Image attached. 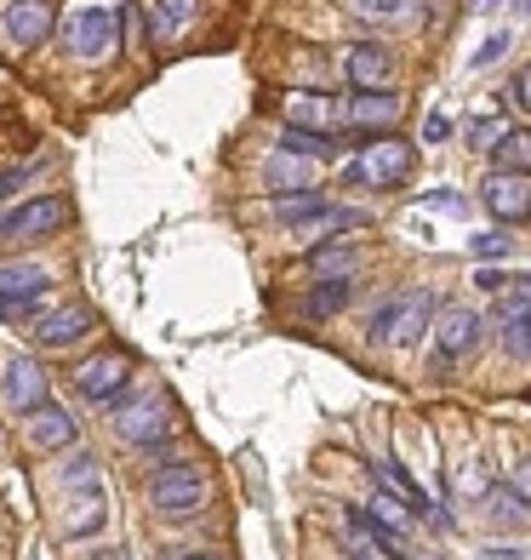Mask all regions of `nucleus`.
<instances>
[{
	"label": "nucleus",
	"instance_id": "nucleus-1",
	"mask_svg": "<svg viewBox=\"0 0 531 560\" xmlns=\"http://www.w3.org/2000/svg\"><path fill=\"white\" fill-rule=\"evenodd\" d=\"M412 166H417V149L406 138L384 132V138H371L361 155L343 166V184L349 189H394V184H406V177H412Z\"/></svg>",
	"mask_w": 531,
	"mask_h": 560
},
{
	"label": "nucleus",
	"instance_id": "nucleus-2",
	"mask_svg": "<svg viewBox=\"0 0 531 560\" xmlns=\"http://www.w3.org/2000/svg\"><path fill=\"white\" fill-rule=\"evenodd\" d=\"M206 498H212V480L200 464H166L149 480V503H155L161 521H194L206 509Z\"/></svg>",
	"mask_w": 531,
	"mask_h": 560
},
{
	"label": "nucleus",
	"instance_id": "nucleus-3",
	"mask_svg": "<svg viewBox=\"0 0 531 560\" xmlns=\"http://www.w3.org/2000/svg\"><path fill=\"white\" fill-rule=\"evenodd\" d=\"M63 52L81 63H109L120 52V18L115 7H74L63 18Z\"/></svg>",
	"mask_w": 531,
	"mask_h": 560
},
{
	"label": "nucleus",
	"instance_id": "nucleus-4",
	"mask_svg": "<svg viewBox=\"0 0 531 560\" xmlns=\"http://www.w3.org/2000/svg\"><path fill=\"white\" fill-rule=\"evenodd\" d=\"M69 200L63 195H35L23 207L0 212V246H23V241H52L58 229H69Z\"/></svg>",
	"mask_w": 531,
	"mask_h": 560
},
{
	"label": "nucleus",
	"instance_id": "nucleus-5",
	"mask_svg": "<svg viewBox=\"0 0 531 560\" xmlns=\"http://www.w3.org/2000/svg\"><path fill=\"white\" fill-rule=\"evenodd\" d=\"M172 423H177L172 395H166V389H149V395H143V400H132V406L120 400V412H115V435H120L126 446H161V441L172 435Z\"/></svg>",
	"mask_w": 531,
	"mask_h": 560
},
{
	"label": "nucleus",
	"instance_id": "nucleus-6",
	"mask_svg": "<svg viewBox=\"0 0 531 560\" xmlns=\"http://www.w3.org/2000/svg\"><path fill=\"white\" fill-rule=\"evenodd\" d=\"M126 384H132V354L126 349H104L74 372V389L86 400H115V395H126Z\"/></svg>",
	"mask_w": 531,
	"mask_h": 560
},
{
	"label": "nucleus",
	"instance_id": "nucleus-7",
	"mask_svg": "<svg viewBox=\"0 0 531 560\" xmlns=\"http://www.w3.org/2000/svg\"><path fill=\"white\" fill-rule=\"evenodd\" d=\"M92 326H97L92 303L69 298V303H58V310H46V315H40V326H30V332H35V343H40V349H69V343H81V338L92 332Z\"/></svg>",
	"mask_w": 531,
	"mask_h": 560
},
{
	"label": "nucleus",
	"instance_id": "nucleus-8",
	"mask_svg": "<svg viewBox=\"0 0 531 560\" xmlns=\"http://www.w3.org/2000/svg\"><path fill=\"white\" fill-rule=\"evenodd\" d=\"M480 200H486V212L497 223H526L531 218V177L526 172H492Z\"/></svg>",
	"mask_w": 531,
	"mask_h": 560
},
{
	"label": "nucleus",
	"instance_id": "nucleus-9",
	"mask_svg": "<svg viewBox=\"0 0 531 560\" xmlns=\"http://www.w3.org/2000/svg\"><path fill=\"white\" fill-rule=\"evenodd\" d=\"M480 343V315L463 310V303H451V310L435 315V361L451 366V361H463V354Z\"/></svg>",
	"mask_w": 531,
	"mask_h": 560
},
{
	"label": "nucleus",
	"instance_id": "nucleus-10",
	"mask_svg": "<svg viewBox=\"0 0 531 560\" xmlns=\"http://www.w3.org/2000/svg\"><path fill=\"white\" fill-rule=\"evenodd\" d=\"M343 74H349V86L354 92H389L394 81V58L384 52V46H349V58H343Z\"/></svg>",
	"mask_w": 531,
	"mask_h": 560
},
{
	"label": "nucleus",
	"instance_id": "nucleus-11",
	"mask_svg": "<svg viewBox=\"0 0 531 560\" xmlns=\"http://www.w3.org/2000/svg\"><path fill=\"white\" fill-rule=\"evenodd\" d=\"M0 23H7V35L17 46H40L52 35V0H7L0 7Z\"/></svg>",
	"mask_w": 531,
	"mask_h": 560
},
{
	"label": "nucleus",
	"instance_id": "nucleus-12",
	"mask_svg": "<svg viewBox=\"0 0 531 560\" xmlns=\"http://www.w3.org/2000/svg\"><path fill=\"white\" fill-rule=\"evenodd\" d=\"M40 400H46V366L35 354H12L7 361V406L12 412H35Z\"/></svg>",
	"mask_w": 531,
	"mask_h": 560
},
{
	"label": "nucleus",
	"instance_id": "nucleus-13",
	"mask_svg": "<svg viewBox=\"0 0 531 560\" xmlns=\"http://www.w3.org/2000/svg\"><path fill=\"white\" fill-rule=\"evenodd\" d=\"M74 435H81V423H74L63 406L40 400L35 412H30V446H35V452H69Z\"/></svg>",
	"mask_w": 531,
	"mask_h": 560
},
{
	"label": "nucleus",
	"instance_id": "nucleus-14",
	"mask_svg": "<svg viewBox=\"0 0 531 560\" xmlns=\"http://www.w3.org/2000/svg\"><path fill=\"white\" fill-rule=\"evenodd\" d=\"M400 109H406V104H400L394 92H354L343 115L361 126V132H389V126L400 120Z\"/></svg>",
	"mask_w": 531,
	"mask_h": 560
},
{
	"label": "nucleus",
	"instance_id": "nucleus-15",
	"mask_svg": "<svg viewBox=\"0 0 531 560\" xmlns=\"http://www.w3.org/2000/svg\"><path fill=\"white\" fill-rule=\"evenodd\" d=\"M200 18V0H155L149 7V35H155V46H172L177 35H189Z\"/></svg>",
	"mask_w": 531,
	"mask_h": 560
},
{
	"label": "nucleus",
	"instance_id": "nucleus-16",
	"mask_svg": "<svg viewBox=\"0 0 531 560\" xmlns=\"http://www.w3.org/2000/svg\"><path fill=\"white\" fill-rule=\"evenodd\" d=\"M281 115H286V126H303V132H326L338 120V104L326 92H286Z\"/></svg>",
	"mask_w": 531,
	"mask_h": 560
},
{
	"label": "nucleus",
	"instance_id": "nucleus-17",
	"mask_svg": "<svg viewBox=\"0 0 531 560\" xmlns=\"http://www.w3.org/2000/svg\"><path fill=\"white\" fill-rule=\"evenodd\" d=\"M274 218H281L286 229H326V218H332V200H326L320 189H303V195H281V207H274Z\"/></svg>",
	"mask_w": 531,
	"mask_h": 560
},
{
	"label": "nucleus",
	"instance_id": "nucleus-18",
	"mask_svg": "<svg viewBox=\"0 0 531 560\" xmlns=\"http://www.w3.org/2000/svg\"><path fill=\"white\" fill-rule=\"evenodd\" d=\"M497 332H503V349L520 354V361H531V303H520V298L503 292V303H497Z\"/></svg>",
	"mask_w": 531,
	"mask_h": 560
},
{
	"label": "nucleus",
	"instance_id": "nucleus-19",
	"mask_svg": "<svg viewBox=\"0 0 531 560\" xmlns=\"http://www.w3.org/2000/svg\"><path fill=\"white\" fill-rule=\"evenodd\" d=\"M435 320V298H428L423 287H412V292H400V320H394V343L400 349H412L417 338H423V326Z\"/></svg>",
	"mask_w": 531,
	"mask_h": 560
},
{
	"label": "nucleus",
	"instance_id": "nucleus-20",
	"mask_svg": "<svg viewBox=\"0 0 531 560\" xmlns=\"http://www.w3.org/2000/svg\"><path fill=\"white\" fill-rule=\"evenodd\" d=\"M269 189H281V195H303V189H315V161H303V155H269Z\"/></svg>",
	"mask_w": 531,
	"mask_h": 560
},
{
	"label": "nucleus",
	"instance_id": "nucleus-21",
	"mask_svg": "<svg viewBox=\"0 0 531 560\" xmlns=\"http://www.w3.org/2000/svg\"><path fill=\"white\" fill-rule=\"evenodd\" d=\"M281 149H286V155H303V161H332V155H343L349 143L332 138V132H303V126H286Z\"/></svg>",
	"mask_w": 531,
	"mask_h": 560
},
{
	"label": "nucleus",
	"instance_id": "nucleus-22",
	"mask_svg": "<svg viewBox=\"0 0 531 560\" xmlns=\"http://www.w3.org/2000/svg\"><path fill=\"white\" fill-rule=\"evenodd\" d=\"M371 475L384 480V492H394L400 503L412 509V515H435V503H428V492H423V487H417V480H412L406 469H400V464H371Z\"/></svg>",
	"mask_w": 531,
	"mask_h": 560
},
{
	"label": "nucleus",
	"instance_id": "nucleus-23",
	"mask_svg": "<svg viewBox=\"0 0 531 560\" xmlns=\"http://www.w3.org/2000/svg\"><path fill=\"white\" fill-rule=\"evenodd\" d=\"M46 287H52V275H46L40 264H7V269H0V303H12V298H40Z\"/></svg>",
	"mask_w": 531,
	"mask_h": 560
},
{
	"label": "nucleus",
	"instance_id": "nucleus-24",
	"mask_svg": "<svg viewBox=\"0 0 531 560\" xmlns=\"http://www.w3.org/2000/svg\"><path fill=\"white\" fill-rule=\"evenodd\" d=\"M309 269H315L320 280H349L354 269H361V252L326 241V246H315V252H309Z\"/></svg>",
	"mask_w": 531,
	"mask_h": 560
},
{
	"label": "nucleus",
	"instance_id": "nucleus-25",
	"mask_svg": "<svg viewBox=\"0 0 531 560\" xmlns=\"http://www.w3.org/2000/svg\"><path fill=\"white\" fill-rule=\"evenodd\" d=\"M366 515H371L377 526H389V532H394V538H406V532H412V521H417V515H412V509H406V503H400L394 492H377V498L366 503Z\"/></svg>",
	"mask_w": 531,
	"mask_h": 560
},
{
	"label": "nucleus",
	"instance_id": "nucleus-26",
	"mask_svg": "<svg viewBox=\"0 0 531 560\" xmlns=\"http://www.w3.org/2000/svg\"><path fill=\"white\" fill-rule=\"evenodd\" d=\"M349 298H354V280H315V292H309L303 310H309L315 320H326V315H338Z\"/></svg>",
	"mask_w": 531,
	"mask_h": 560
},
{
	"label": "nucleus",
	"instance_id": "nucleus-27",
	"mask_svg": "<svg viewBox=\"0 0 531 560\" xmlns=\"http://www.w3.org/2000/svg\"><path fill=\"white\" fill-rule=\"evenodd\" d=\"M492 155H497V172H526L531 177V132H503L492 143Z\"/></svg>",
	"mask_w": 531,
	"mask_h": 560
},
{
	"label": "nucleus",
	"instance_id": "nucleus-28",
	"mask_svg": "<svg viewBox=\"0 0 531 560\" xmlns=\"http://www.w3.org/2000/svg\"><path fill=\"white\" fill-rule=\"evenodd\" d=\"M394 320H400V292H389V298L366 315V338H371V343H394Z\"/></svg>",
	"mask_w": 531,
	"mask_h": 560
},
{
	"label": "nucleus",
	"instance_id": "nucleus-29",
	"mask_svg": "<svg viewBox=\"0 0 531 560\" xmlns=\"http://www.w3.org/2000/svg\"><path fill=\"white\" fill-rule=\"evenodd\" d=\"M486 509H492V521H503V526L526 521V498H520L515 487H492V492H486Z\"/></svg>",
	"mask_w": 531,
	"mask_h": 560
},
{
	"label": "nucleus",
	"instance_id": "nucleus-30",
	"mask_svg": "<svg viewBox=\"0 0 531 560\" xmlns=\"http://www.w3.org/2000/svg\"><path fill=\"white\" fill-rule=\"evenodd\" d=\"M104 521H109V515H104V498L92 492V498L81 503V515L69 521V538H74V544H81V538H97V532H104Z\"/></svg>",
	"mask_w": 531,
	"mask_h": 560
},
{
	"label": "nucleus",
	"instance_id": "nucleus-31",
	"mask_svg": "<svg viewBox=\"0 0 531 560\" xmlns=\"http://www.w3.org/2000/svg\"><path fill=\"white\" fill-rule=\"evenodd\" d=\"M63 487H97V457L92 452H74L63 464Z\"/></svg>",
	"mask_w": 531,
	"mask_h": 560
},
{
	"label": "nucleus",
	"instance_id": "nucleus-32",
	"mask_svg": "<svg viewBox=\"0 0 531 560\" xmlns=\"http://www.w3.org/2000/svg\"><path fill=\"white\" fill-rule=\"evenodd\" d=\"M35 315H46V292L40 298H12V303H0V320H35Z\"/></svg>",
	"mask_w": 531,
	"mask_h": 560
},
{
	"label": "nucleus",
	"instance_id": "nucleus-33",
	"mask_svg": "<svg viewBox=\"0 0 531 560\" xmlns=\"http://www.w3.org/2000/svg\"><path fill=\"white\" fill-rule=\"evenodd\" d=\"M503 132H509V126H503L497 115H486V120H469V149H492Z\"/></svg>",
	"mask_w": 531,
	"mask_h": 560
},
{
	"label": "nucleus",
	"instance_id": "nucleus-34",
	"mask_svg": "<svg viewBox=\"0 0 531 560\" xmlns=\"http://www.w3.org/2000/svg\"><path fill=\"white\" fill-rule=\"evenodd\" d=\"M412 0H354V12H366V18H400Z\"/></svg>",
	"mask_w": 531,
	"mask_h": 560
},
{
	"label": "nucleus",
	"instance_id": "nucleus-35",
	"mask_svg": "<svg viewBox=\"0 0 531 560\" xmlns=\"http://www.w3.org/2000/svg\"><path fill=\"white\" fill-rule=\"evenodd\" d=\"M35 172H40V166H12V172H0V200H12V195L35 177Z\"/></svg>",
	"mask_w": 531,
	"mask_h": 560
},
{
	"label": "nucleus",
	"instance_id": "nucleus-36",
	"mask_svg": "<svg viewBox=\"0 0 531 560\" xmlns=\"http://www.w3.org/2000/svg\"><path fill=\"white\" fill-rule=\"evenodd\" d=\"M458 492H474V498H486V492H492V480H486V469H480V464H469V469L458 475Z\"/></svg>",
	"mask_w": 531,
	"mask_h": 560
},
{
	"label": "nucleus",
	"instance_id": "nucleus-37",
	"mask_svg": "<svg viewBox=\"0 0 531 560\" xmlns=\"http://www.w3.org/2000/svg\"><path fill=\"white\" fill-rule=\"evenodd\" d=\"M503 52H509V35L497 30V35H492V40H486V46H480V52H474V69H486V63H497Z\"/></svg>",
	"mask_w": 531,
	"mask_h": 560
},
{
	"label": "nucleus",
	"instance_id": "nucleus-38",
	"mask_svg": "<svg viewBox=\"0 0 531 560\" xmlns=\"http://www.w3.org/2000/svg\"><path fill=\"white\" fill-rule=\"evenodd\" d=\"M509 246H515L509 235H474V258H503Z\"/></svg>",
	"mask_w": 531,
	"mask_h": 560
},
{
	"label": "nucleus",
	"instance_id": "nucleus-39",
	"mask_svg": "<svg viewBox=\"0 0 531 560\" xmlns=\"http://www.w3.org/2000/svg\"><path fill=\"white\" fill-rule=\"evenodd\" d=\"M423 138H428V143H446V138H451V115H440V109H435V115L423 120Z\"/></svg>",
	"mask_w": 531,
	"mask_h": 560
},
{
	"label": "nucleus",
	"instance_id": "nucleus-40",
	"mask_svg": "<svg viewBox=\"0 0 531 560\" xmlns=\"http://www.w3.org/2000/svg\"><path fill=\"white\" fill-rule=\"evenodd\" d=\"M509 487L526 498V509H531V457H526V464H515V480H509Z\"/></svg>",
	"mask_w": 531,
	"mask_h": 560
},
{
	"label": "nucleus",
	"instance_id": "nucleus-41",
	"mask_svg": "<svg viewBox=\"0 0 531 560\" xmlns=\"http://www.w3.org/2000/svg\"><path fill=\"white\" fill-rule=\"evenodd\" d=\"M515 97H520V104L531 109V63H526V69L515 74Z\"/></svg>",
	"mask_w": 531,
	"mask_h": 560
},
{
	"label": "nucleus",
	"instance_id": "nucleus-42",
	"mask_svg": "<svg viewBox=\"0 0 531 560\" xmlns=\"http://www.w3.org/2000/svg\"><path fill=\"white\" fill-rule=\"evenodd\" d=\"M474 7H480V12H497V7H509V0H474Z\"/></svg>",
	"mask_w": 531,
	"mask_h": 560
},
{
	"label": "nucleus",
	"instance_id": "nucleus-43",
	"mask_svg": "<svg viewBox=\"0 0 531 560\" xmlns=\"http://www.w3.org/2000/svg\"><path fill=\"white\" fill-rule=\"evenodd\" d=\"M97 560H126V549H104V555H97Z\"/></svg>",
	"mask_w": 531,
	"mask_h": 560
},
{
	"label": "nucleus",
	"instance_id": "nucleus-44",
	"mask_svg": "<svg viewBox=\"0 0 531 560\" xmlns=\"http://www.w3.org/2000/svg\"><path fill=\"white\" fill-rule=\"evenodd\" d=\"M189 560H223V555H189Z\"/></svg>",
	"mask_w": 531,
	"mask_h": 560
},
{
	"label": "nucleus",
	"instance_id": "nucleus-45",
	"mask_svg": "<svg viewBox=\"0 0 531 560\" xmlns=\"http://www.w3.org/2000/svg\"><path fill=\"white\" fill-rule=\"evenodd\" d=\"M349 560H377V555H349Z\"/></svg>",
	"mask_w": 531,
	"mask_h": 560
}]
</instances>
